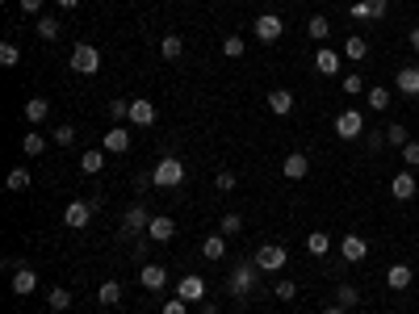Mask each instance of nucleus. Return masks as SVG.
Returning a JSON list of instances; mask_svg holds the SVG:
<instances>
[{
    "mask_svg": "<svg viewBox=\"0 0 419 314\" xmlns=\"http://www.w3.org/2000/svg\"><path fill=\"white\" fill-rule=\"evenodd\" d=\"M365 143H369V151H382L386 147V130H365Z\"/></svg>",
    "mask_w": 419,
    "mask_h": 314,
    "instance_id": "obj_45",
    "label": "nucleus"
},
{
    "mask_svg": "<svg viewBox=\"0 0 419 314\" xmlns=\"http://www.w3.org/2000/svg\"><path fill=\"white\" fill-rule=\"evenodd\" d=\"M46 306H50V311H67V306H71V290H59V285H55V290L46 294Z\"/></svg>",
    "mask_w": 419,
    "mask_h": 314,
    "instance_id": "obj_36",
    "label": "nucleus"
},
{
    "mask_svg": "<svg viewBox=\"0 0 419 314\" xmlns=\"http://www.w3.org/2000/svg\"><path fill=\"white\" fill-rule=\"evenodd\" d=\"M101 168H105V151H84V155H80V172L97 176Z\"/></svg>",
    "mask_w": 419,
    "mask_h": 314,
    "instance_id": "obj_32",
    "label": "nucleus"
},
{
    "mask_svg": "<svg viewBox=\"0 0 419 314\" xmlns=\"http://www.w3.org/2000/svg\"><path fill=\"white\" fill-rule=\"evenodd\" d=\"M256 264H260V273H281L285 264H290V252L281 248V243H260L256 248V256H252Z\"/></svg>",
    "mask_w": 419,
    "mask_h": 314,
    "instance_id": "obj_4",
    "label": "nucleus"
},
{
    "mask_svg": "<svg viewBox=\"0 0 419 314\" xmlns=\"http://www.w3.org/2000/svg\"><path fill=\"white\" fill-rule=\"evenodd\" d=\"M222 55H227V59H243V38H239V34H227V38H222Z\"/></svg>",
    "mask_w": 419,
    "mask_h": 314,
    "instance_id": "obj_37",
    "label": "nucleus"
},
{
    "mask_svg": "<svg viewBox=\"0 0 419 314\" xmlns=\"http://www.w3.org/2000/svg\"><path fill=\"white\" fill-rule=\"evenodd\" d=\"M21 151H25V155H42V151H46V134H38V130H25V138H21Z\"/></svg>",
    "mask_w": 419,
    "mask_h": 314,
    "instance_id": "obj_31",
    "label": "nucleus"
},
{
    "mask_svg": "<svg viewBox=\"0 0 419 314\" xmlns=\"http://www.w3.org/2000/svg\"><path fill=\"white\" fill-rule=\"evenodd\" d=\"M214 185H218L222 193H231V189H235V172H218V176H214Z\"/></svg>",
    "mask_w": 419,
    "mask_h": 314,
    "instance_id": "obj_48",
    "label": "nucleus"
},
{
    "mask_svg": "<svg viewBox=\"0 0 419 314\" xmlns=\"http://www.w3.org/2000/svg\"><path fill=\"white\" fill-rule=\"evenodd\" d=\"M336 306L357 311V306H361V290H357V285H348V281H344V285H336Z\"/></svg>",
    "mask_w": 419,
    "mask_h": 314,
    "instance_id": "obj_23",
    "label": "nucleus"
},
{
    "mask_svg": "<svg viewBox=\"0 0 419 314\" xmlns=\"http://www.w3.org/2000/svg\"><path fill=\"white\" fill-rule=\"evenodd\" d=\"M306 34H311L315 42H327V38H332V21H327L323 13H315V17L306 21Z\"/></svg>",
    "mask_w": 419,
    "mask_h": 314,
    "instance_id": "obj_24",
    "label": "nucleus"
},
{
    "mask_svg": "<svg viewBox=\"0 0 419 314\" xmlns=\"http://www.w3.org/2000/svg\"><path fill=\"white\" fill-rule=\"evenodd\" d=\"M67 63H71V71H80V76H97V71H101V50H97L92 42H76Z\"/></svg>",
    "mask_w": 419,
    "mask_h": 314,
    "instance_id": "obj_3",
    "label": "nucleus"
},
{
    "mask_svg": "<svg viewBox=\"0 0 419 314\" xmlns=\"http://www.w3.org/2000/svg\"><path fill=\"white\" fill-rule=\"evenodd\" d=\"M256 281H260V264H256V260H239V264L231 269V285H227V294H231L235 302H243L248 294H256Z\"/></svg>",
    "mask_w": 419,
    "mask_h": 314,
    "instance_id": "obj_1",
    "label": "nucleus"
},
{
    "mask_svg": "<svg viewBox=\"0 0 419 314\" xmlns=\"http://www.w3.org/2000/svg\"><path fill=\"white\" fill-rule=\"evenodd\" d=\"M395 88H399L403 97H419V67H416V63L399 67V76H395Z\"/></svg>",
    "mask_w": 419,
    "mask_h": 314,
    "instance_id": "obj_17",
    "label": "nucleus"
},
{
    "mask_svg": "<svg viewBox=\"0 0 419 314\" xmlns=\"http://www.w3.org/2000/svg\"><path fill=\"white\" fill-rule=\"evenodd\" d=\"M365 101H369V109H374V113H386V109H390V88H382V84H378V88H369V92H365Z\"/></svg>",
    "mask_w": 419,
    "mask_h": 314,
    "instance_id": "obj_29",
    "label": "nucleus"
},
{
    "mask_svg": "<svg viewBox=\"0 0 419 314\" xmlns=\"http://www.w3.org/2000/svg\"><path fill=\"white\" fill-rule=\"evenodd\" d=\"M411 281H416V273H411V264H403V260H395V264L386 269V285H390L395 294H403V290H411Z\"/></svg>",
    "mask_w": 419,
    "mask_h": 314,
    "instance_id": "obj_12",
    "label": "nucleus"
},
{
    "mask_svg": "<svg viewBox=\"0 0 419 314\" xmlns=\"http://www.w3.org/2000/svg\"><path fill=\"white\" fill-rule=\"evenodd\" d=\"M92 214H97V210H92L88 201H71V206H67V214H63V227H71V231H84V227L92 222Z\"/></svg>",
    "mask_w": 419,
    "mask_h": 314,
    "instance_id": "obj_10",
    "label": "nucleus"
},
{
    "mask_svg": "<svg viewBox=\"0 0 419 314\" xmlns=\"http://www.w3.org/2000/svg\"><path fill=\"white\" fill-rule=\"evenodd\" d=\"M340 256H344V264H361V260L369 256V243H365L361 235H344V239H340Z\"/></svg>",
    "mask_w": 419,
    "mask_h": 314,
    "instance_id": "obj_11",
    "label": "nucleus"
},
{
    "mask_svg": "<svg viewBox=\"0 0 419 314\" xmlns=\"http://www.w3.org/2000/svg\"><path fill=\"white\" fill-rule=\"evenodd\" d=\"M281 172H285V180H302V176L311 172V159H306L302 151H294V155H285V164H281Z\"/></svg>",
    "mask_w": 419,
    "mask_h": 314,
    "instance_id": "obj_19",
    "label": "nucleus"
},
{
    "mask_svg": "<svg viewBox=\"0 0 419 314\" xmlns=\"http://www.w3.org/2000/svg\"><path fill=\"white\" fill-rule=\"evenodd\" d=\"M306 252H311V256H327V252H332V235H327V231H311V235H306Z\"/></svg>",
    "mask_w": 419,
    "mask_h": 314,
    "instance_id": "obj_25",
    "label": "nucleus"
},
{
    "mask_svg": "<svg viewBox=\"0 0 419 314\" xmlns=\"http://www.w3.org/2000/svg\"><path fill=\"white\" fill-rule=\"evenodd\" d=\"M159 314H189V302H180V298H168V302L159 306Z\"/></svg>",
    "mask_w": 419,
    "mask_h": 314,
    "instance_id": "obj_47",
    "label": "nucleus"
},
{
    "mask_svg": "<svg viewBox=\"0 0 419 314\" xmlns=\"http://www.w3.org/2000/svg\"><path fill=\"white\" fill-rule=\"evenodd\" d=\"M176 298H180V302H189V306H197V302H206V281H201L197 273H189V277H180V285H176Z\"/></svg>",
    "mask_w": 419,
    "mask_h": 314,
    "instance_id": "obj_8",
    "label": "nucleus"
},
{
    "mask_svg": "<svg viewBox=\"0 0 419 314\" xmlns=\"http://www.w3.org/2000/svg\"><path fill=\"white\" fill-rule=\"evenodd\" d=\"M130 126H155V105L147 101V97H134L130 101V117H126Z\"/></svg>",
    "mask_w": 419,
    "mask_h": 314,
    "instance_id": "obj_13",
    "label": "nucleus"
},
{
    "mask_svg": "<svg viewBox=\"0 0 419 314\" xmlns=\"http://www.w3.org/2000/svg\"><path fill=\"white\" fill-rule=\"evenodd\" d=\"M273 294H277V302H294V298H298V285H294V281H281Z\"/></svg>",
    "mask_w": 419,
    "mask_h": 314,
    "instance_id": "obj_43",
    "label": "nucleus"
},
{
    "mask_svg": "<svg viewBox=\"0 0 419 314\" xmlns=\"http://www.w3.org/2000/svg\"><path fill=\"white\" fill-rule=\"evenodd\" d=\"M46 113H50V101H46V97H29V101H25V122L38 126V122H46Z\"/></svg>",
    "mask_w": 419,
    "mask_h": 314,
    "instance_id": "obj_22",
    "label": "nucleus"
},
{
    "mask_svg": "<svg viewBox=\"0 0 419 314\" xmlns=\"http://www.w3.org/2000/svg\"><path fill=\"white\" fill-rule=\"evenodd\" d=\"M130 151V130L126 126H109L105 130V155H126Z\"/></svg>",
    "mask_w": 419,
    "mask_h": 314,
    "instance_id": "obj_14",
    "label": "nucleus"
},
{
    "mask_svg": "<svg viewBox=\"0 0 419 314\" xmlns=\"http://www.w3.org/2000/svg\"><path fill=\"white\" fill-rule=\"evenodd\" d=\"M411 50H419V25L411 29Z\"/></svg>",
    "mask_w": 419,
    "mask_h": 314,
    "instance_id": "obj_53",
    "label": "nucleus"
},
{
    "mask_svg": "<svg viewBox=\"0 0 419 314\" xmlns=\"http://www.w3.org/2000/svg\"><path fill=\"white\" fill-rule=\"evenodd\" d=\"M34 290H38V273H34L29 264H25V269H17V273H13V294H21V298H29Z\"/></svg>",
    "mask_w": 419,
    "mask_h": 314,
    "instance_id": "obj_20",
    "label": "nucleus"
},
{
    "mask_svg": "<svg viewBox=\"0 0 419 314\" xmlns=\"http://www.w3.org/2000/svg\"><path fill=\"white\" fill-rule=\"evenodd\" d=\"M403 164H407V168H419V143H416V138L403 147Z\"/></svg>",
    "mask_w": 419,
    "mask_h": 314,
    "instance_id": "obj_46",
    "label": "nucleus"
},
{
    "mask_svg": "<svg viewBox=\"0 0 419 314\" xmlns=\"http://www.w3.org/2000/svg\"><path fill=\"white\" fill-rule=\"evenodd\" d=\"M159 55H164V59H180V55H185V42H180L176 34H168V38H159Z\"/></svg>",
    "mask_w": 419,
    "mask_h": 314,
    "instance_id": "obj_33",
    "label": "nucleus"
},
{
    "mask_svg": "<svg viewBox=\"0 0 419 314\" xmlns=\"http://www.w3.org/2000/svg\"><path fill=\"white\" fill-rule=\"evenodd\" d=\"M386 143H390V147H399V151H403V147H407V143H411V134H407V126H403V122H395V126H386Z\"/></svg>",
    "mask_w": 419,
    "mask_h": 314,
    "instance_id": "obj_34",
    "label": "nucleus"
},
{
    "mask_svg": "<svg viewBox=\"0 0 419 314\" xmlns=\"http://www.w3.org/2000/svg\"><path fill=\"white\" fill-rule=\"evenodd\" d=\"M369 126H365V117H361V109H344L340 117H336V134L344 138V143H353V138H361Z\"/></svg>",
    "mask_w": 419,
    "mask_h": 314,
    "instance_id": "obj_5",
    "label": "nucleus"
},
{
    "mask_svg": "<svg viewBox=\"0 0 419 314\" xmlns=\"http://www.w3.org/2000/svg\"><path fill=\"white\" fill-rule=\"evenodd\" d=\"M390 193H395V201H411V197L419 193L416 176H411V172H395V180H390Z\"/></svg>",
    "mask_w": 419,
    "mask_h": 314,
    "instance_id": "obj_18",
    "label": "nucleus"
},
{
    "mask_svg": "<svg viewBox=\"0 0 419 314\" xmlns=\"http://www.w3.org/2000/svg\"><path fill=\"white\" fill-rule=\"evenodd\" d=\"M17 4H21V13H25V17H34V13H42V4H46V0H17Z\"/></svg>",
    "mask_w": 419,
    "mask_h": 314,
    "instance_id": "obj_50",
    "label": "nucleus"
},
{
    "mask_svg": "<svg viewBox=\"0 0 419 314\" xmlns=\"http://www.w3.org/2000/svg\"><path fill=\"white\" fill-rule=\"evenodd\" d=\"M348 13H353V21H374V13H369V0H353V4H348Z\"/></svg>",
    "mask_w": 419,
    "mask_h": 314,
    "instance_id": "obj_41",
    "label": "nucleus"
},
{
    "mask_svg": "<svg viewBox=\"0 0 419 314\" xmlns=\"http://www.w3.org/2000/svg\"><path fill=\"white\" fill-rule=\"evenodd\" d=\"M4 185H8V193H21V189H29V168H13Z\"/></svg>",
    "mask_w": 419,
    "mask_h": 314,
    "instance_id": "obj_35",
    "label": "nucleus"
},
{
    "mask_svg": "<svg viewBox=\"0 0 419 314\" xmlns=\"http://www.w3.org/2000/svg\"><path fill=\"white\" fill-rule=\"evenodd\" d=\"M109 117H113V122L130 117V101H122V97H118V101H109Z\"/></svg>",
    "mask_w": 419,
    "mask_h": 314,
    "instance_id": "obj_42",
    "label": "nucleus"
},
{
    "mask_svg": "<svg viewBox=\"0 0 419 314\" xmlns=\"http://www.w3.org/2000/svg\"><path fill=\"white\" fill-rule=\"evenodd\" d=\"M252 34H256L260 42H277V38L285 34V21H281L277 13H260V17L252 21Z\"/></svg>",
    "mask_w": 419,
    "mask_h": 314,
    "instance_id": "obj_7",
    "label": "nucleus"
},
{
    "mask_svg": "<svg viewBox=\"0 0 419 314\" xmlns=\"http://www.w3.org/2000/svg\"><path fill=\"white\" fill-rule=\"evenodd\" d=\"M147 248H151V239H134V256H139V260L147 256Z\"/></svg>",
    "mask_w": 419,
    "mask_h": 314,
    "instance_id": "obj_51",
    "label": "nucleus"
},
{
    "mask_svg": "<svg viewBox=\"0 0 419 314\" xmlns=\"http://www.w3.org/2000/svg\"><path fill=\"white\" fill-rule=\"evenodd\" d=\"M97 302L101 306H113V302H122V281H101V290H97Z\"/></svg>",
    "mask_w": 419,
    "mask_h": 314,
    "instance_id": "obj_26",
    "label": "nucleus"
},
{
    "mask_svg": "<svg viewBox=\"0 0 419 314\" xmlns=\"http://www.w3.org/2000/svg\"><path fill=\"white\" fill-rule=\"evenodd\" d=\"M369 13H374V21H382L390 13V0H369Z\"/></svg>",
    "mask_w": 419,
    "mask_h": 314,
    "instance_id": "obj_49",
    "label": "nucleus"
},
{
    "mask_svg": "<svg viewBox=\"0 0 419 314\" xmlns=\"http://www.w3.org/2000/svg\"><path fill=\"white\" fill-rule=\"evenodd\" d=\"M201 314H218V306H214V302H206V306H201Z\"/></svg>",
    "mask_w": 419,
    "mask_h": 314,
    "instance_id": "obj_54",
    "label": "nucleus"
},
{
    "mask_svg": "<svg viewBox=\"0 0 419 314\" xmlns=\"http://www.w3.org/2000/svg\"><path fill=\"white\" fill-rule=\"evenodd\" d=\"M218 231H222V235H239V231H243V218H239V214H222Z\"/></svg>",
    "mask_w": 419,
    "mask_h": 314,
    "instance_id": "obj_40",
    "label": "nucleus"
},
{
    "mask_svg": "<svg viewBox=\"0 0 419 314\" xmlns=\"http://www.w3.org/2000/svg\"><path fill=\"white\" fill-rule=\"evenodd\" d=\"M59 17H50V13H38V38H46V42H55L59 38Z\"/></svg>",
    "mask_w": 419,
    "mask_h": 314,
    "instance_id": "obj_27",
    "label": "nucleus"
},
{
    "mask_svg": "<svg viewBox=\"0 0 419 314\" xmlns=\"http://www.w3.org/2000/svg\"><path fill=\"white\" fill-rule=\"evenodd\" d=\"M176 235V222L168 218V214H151V227H147V239L151 243H168Z\"/></svg>",
    "mask_w": 419,
    "mask_h": 314,
    "instance_id": "obj_15",
    "label": "nucleus"
},
{
    "mask_svg": "<svg viewBox=\"0 0 419 314\" xmlns=\"http://www.w3.org/2000/svg\"><path fill=\"white\" fill-rule=\"evenodd\" d=\"M269 109H273L277 117L294 113V92H290V88H273V92H269Z\"/></svg>",
    "mask_w": 419,
    "mask_h": 314,
    "instance_id": "obj_21",
    "label": "nucleus"
},
{
    "mask_svg": "<svg viewBox=\"0 0 419 314\" xmlns=\"http://www.w3.org/2000/svg\"><path fill=\"white\" fill-rule=\"evenodd\" d=\"M17 63H21L17 42H0V67H17Z\"/></svg>",
    "mask_w": 419,
    "mask_h": 314,
    "instance_id": "obj_38",
    "label": "nucleus"
},
{
    "mask_svg": "<svg viewBox=\"0 0 419 314\" xmlns=\"http://www.w3.org/2000/svg\"><path fill=\"white\" fill-rule=\"evenodd\" d=\"M59 8H80V0H55Z\"/></svg>",
    "mask_w": 419,
    "mask_h": 314,
    "instance_id": "obj_52",
    "label": "nucleus"
},
{
    "mask_svg": "<svg viewBox=\"0 0 419 314\" xmlns=\"http://www.w3.org/2000/svg\"><path fill=\"white\" fill-rule=\"evenodd\" d=\"M50 143H59V147L76 143V126H50Z\"/></svg>",
    "mask_w": 419,
    "mask_h": 314,
    "instance_id": "obj_39",
    "label": "nucleus"
},
{
    "mask_svg": "<svg viewBox=\"0 0 419 314\" xmlns=\"http://www.w3.org/2000/svg\"><path fill=\"white\" fill-rule=\"evenodd\" d=\"M151 180H155V189H176V185H185V159H176V155H164V159L155 164Z\"/></svg>",
    "mask_w": 419,
    "mask_h": 314,
    "instance_id": "obj_2",
    "label": "nucleus"
},
{
    "mask_svg": "<svg viewBox=\"0 0 419 314\" xmlns=\"http://www.w3.org/2000/svg\"><path fill=\"white\" fill-rule=\"evenodd\" d=\"M344 92H348V97H361V92H369V88L361 84V76H344Z\"/></svg>",
    "mask_w": 419,
    "mask_h": 314,
    "instance_id": "obj_44",
    "label": "nucleus"
},
{
    "mask_svg": "<svg viewBox=\"0 0 419 314\" xmlns=\"http://www.w3.org/2000/svg\"><path fill=\"white\" fill-rule=\"evenodd\" d=\"M201 256H206V260H222V256H227V235H210V239L201 243Z\"/></svg>",
    "mask_w": 419,
    "mask_h": 314,
    "instance_id": "obj_30",
    "label": "nucleus"
},
{
    "mask_svg": "<svg viewBox=\"0 0 419 314\" xmlns=\"http://www.w3.org/2000/svg\"><path fill=\"white\" fill-rule=\"evenodd\" d=\"M340 67H344V55H336L332 46H319V50H315V71H319V76H340Z\"/></svg>",
    "mask_w": 419,
    "mask_h": 314,
    "instance_id": "obj_9",
    "label": "nucleus"
},
{
    "mask_svg": "<svg viewBox=\"0 0 419 314\" xmlns=\"http://www.w3.org/2000/svg\"><path fill=\"white\" fill-rule=\"evenodd\" d=\"M323 314H348V311H344V306H327Z\"/></svg>",
    "mask_w": 419,
    "mask_h": 314,
    "instance_id": "obj_55",
    "label": "nucleus"
},
{
    "mask_svg": "<svg viewBox=\"0 0 419 314\" xmlns=\"http://www.w3.org/2000/svg\"><path fill=\"white\" fill-rule=\"evenodd\" d=\"M365 55H369V42H365L361 34H353V38L344 42V59H353V63H361Z\"/></svg>",
    "mask_w": 419,
    "mask_h": 314,
    "instance_id": "obj_28",
    "label": "nucleus"
},
{
    "mask_svg": "<svg viewBox=\"0 0 419 314\" xmlns=\"http://www.w3.org/2000/svg\"><path fill=\"white\" fill-rule=\"evenodd\" d=\"M147 227H151V214H147V206H130V210L122 214V239L147 235Z\"/></svg>",
    "mask_w": 419,
    "mask_h": 314,
    "instance_id": "obj_6",
    "label": "nucleus"
},
{
    "mask_svg": "<svg viewBox=\"0 0 419 314\" xmlns=\"http://www.w3.org/2000/svg\"><path fill=\"white\" fill-rule=\"evenodd\" d=\"M139 285L151 290V294L164 290V285H168V269H164V264H143V269H139Z\"/></svg>",
    "mask_w": 419,
    "mask_h": 314,
    "instance_id": "obj_16",
    "label": "nucleus"
}]
</instances>
